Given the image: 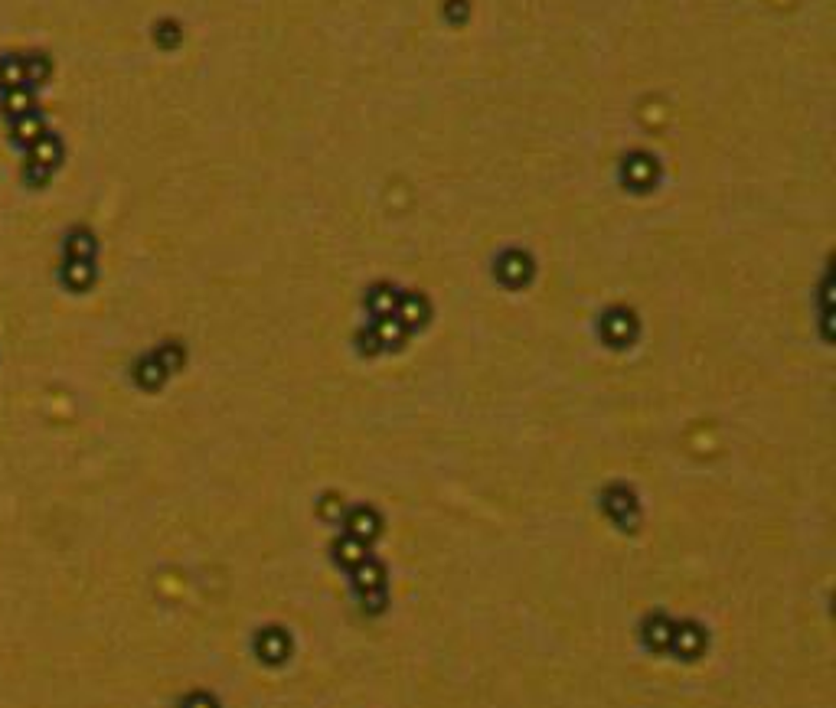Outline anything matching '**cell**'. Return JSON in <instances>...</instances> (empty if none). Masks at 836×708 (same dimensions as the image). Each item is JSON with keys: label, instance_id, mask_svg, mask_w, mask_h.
<instances>
[{"label": "cell", "instance_id": "cell-6", "mask_svg": "<svg viewBox=\"0 0 836 708\" xmlns=\"http://www.w3.org/2000/svg\"><path fill=\"white\" fill-rule=\"evenodd\" d=\"M95 249H98V242H95V235L85 226H75L69 235H66L63 242V251L66 258H85V261H95Z\"/></svg>", "mask_w": 836, "mask_h": 708}, {"label": "cell", "instance_id": "cell-4", "mask_svg": "<svg viewBox=\"0 0 836 708\" xmlns=\"http://www.w3.org/2000/svg\"><path fill=\"white\" fill-rule=\"evenodd\" d=\"M27 154V160H36V164H43V167H50L52 173L59 170V164H63V141H59V135H52V131H46V135L36 141V144L30 147V150H23Z\"/></svg>", "mask_w": 836, "mask_h": 708}, {"label": "cell", "instance_id": "cell-1", "mask_svg": "<svg viewBox=\"0 0 836 708\" xmlns=\"http://www.w3.org/2000/svg\"><path fill=\"white\" fill-rule=\"evenodd\" d=\"M0 112L7 115V121L36 112V88H30V85H13V88H4V92H0Z\"/></svg>", "mask_w": 836, "mask_h": 708}, {"label": "cell", "instance_id": "cell-5", "mask_svg": "<svg viewBox=\"0 0 836 708\" xmlns=\"http://www.w3.org/2000/svg\"><path fill=\"white\" fill-rule=\"evenodd\" d=\"M23 56V82L36 88V85H46L52 75V59L46 52H20Z\"/></svg>", "mask_w": 836, "mask_h": 708}, {"label": "cell", "instance_id": "cell-2", "mask_svg": "<svg viewBox=\"0 0 836 708\" xmlns=\"http://www.w3.org/2000/svg\"><path fill=\"white\" fill-rule=\"evenodd\" d=\"M46 131H50V127H46V118H43L40 112H30V115L13 118L11 121V141L20 147V150H30Z\"/></svg>", "mask_w": 836, "mask_h": 708}, {"label": "cell", "instance_id": "cell-8", "mask_svg": "<svg viewBox=\"0 0 836 708\" xmlns=\"http://www.w3.org/2000/svg\"><path fill=\"white\" fill-rule=\"evenodd\" d=\"M52 180V170L36 164V160H23V183L33 189H43Z\"/></svg>", "mask_w": 836, "mask_h": 708}, {"label": "cell", "instance_id": "cell-7", "mask_svg": "<svg viewBox=\"0 0 836 708\" xmlns=\"http://www.w3.org/2000/svg\"><path fill=\"white\" fill-rule=\"evenodd\" d=\"M13 85H27L23 82V56L20 52H4L0 56V92L13 88Z\"/></svg>", "mask_w": 836, "mask_h": 708}, {"label": "cell", "instance_id": "cell-3", "mask_svg": "<svg viewBox=\"0 0 836 708\" xmlns=\"http://www.w3.org/2000/svg\"><path fill=\"white\" fill-rule=\"evenodd\" d=\"M59 281L69 288V291L82 294L89 291L95 284V261H85V258H66L63 268H59Z\"/></svg>", "mask_w": 836, "mask_h": 708}]
</instances>
